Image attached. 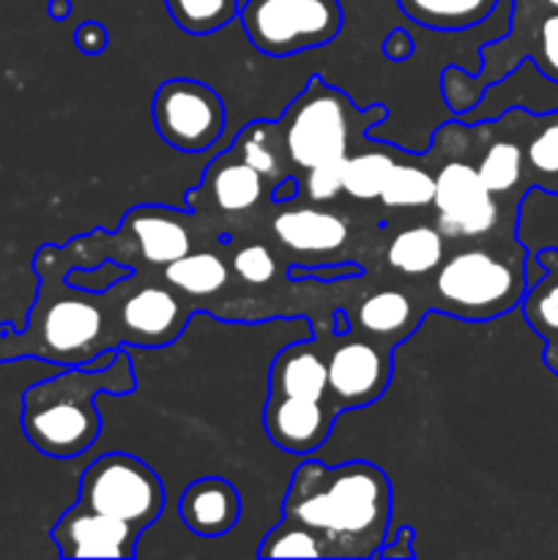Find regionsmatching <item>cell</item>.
<instances>
[{"mask_svg":"<svg viewBox=\"0 0 558 560\" xmlns=\"http://www.w3.org/2000/svg\"><path fill=\"white\" fill-rule=\"evenodd\" d=\"M282 514L321 534L328 558H377L392 520V481L364 459H304L293 470Z\"/></svg>","mask_w":558,"mask_h":560,"instance_id":"1","label":"cell"},{"mask_svg":"<svg viewBox=\"0 0 558 560\" xmlns=\"http://www.w3.org/2000/svg\"><path fill=\"white\" fill-rule=\"evenodd\" d=\"M137 386L135 361L126 348L104 370L60 366L58 375L38 381L22 394L20 424L36 452L53 459H74L102 435V413L96 397H124Z\"/></svg>","mask_w":558,"mask_h":560,"instance_id":"2","label":"cell"},{"mask_svg":"<svg viewBox=\"0 0 558 560\" xmlns=\"http://www.w3.org/2000/svg\"><path fill=\"white\" fill-rule=\"evenodd\" d=\"M388 115L383 104L356 107L339 88L312 77L279 120L282 142L293 167H315L353 153L356 140Z\"/></svg>","mask_w":558,"mask_h":560,"instance_id":"3","label":"cell"},{"mask_svg":"<svg viewBox=\"0 0 558 560\" xmlns=\"http://www.w3.org/2000/svg\"><path fill=\"white\" fill-rule=\"evenodd\" d=\"M438 310L460 320H492L507 315L528 290L525 255H501L487 246H470L443 257L435 271Z\"/></svg>","mask_w":558,"mask_h":560,"instance_id":"4","label":"cell"},{"mask_svg":"<svg viewBox=\"0 0 558 560\" xmlns=\"http://www.w3.org/2000/svg\"><path fill=\"white\" fill-rule=\"evenodd\" d=\"M252 47L271 58L332 44L342 31L339 0H244L239 9Z\"/></svg>","mask_w":558,"mask_h":560,"instance_id":"5","label":"cell"},{"mask_svg":"<svg viewBox=\"0 0 558 560\" xmlns=\"http://www.w3.org/2000/svg\"><path fill=\"white\" fill-rule=\"evenodd\" d=\"M82 506L124 520L142 534L164 509V485L156 470L135 454L109 452L93 459L80 479Z\"/></svg>","mask_w":558,"mask_h":560,"instance_id":"6","label":"cell"},{"mask_svg":"<svg viewBox=\"0 0 558 560\" xmlns=\"http://www.w3.org/2000/svg\"><path fill=\"white\" fill-rule=\"evenodd\" d=\"M153 129L181 153H206L228 126V109L211 85L191 77L162 82L151 102Z\"/></svg>","mask_w":558,"mask_h":560,"instance_id":"7","label":"cell"},{"mask_svg":"<svg viewBox=\"0 0 558 560\" xmlns=\"http://www.w3.org/2000/svg\"><path fill=\"white\" fill-rule=\"evenodd\" d=\"M435 228L446 241H481L501 224V200L481 184L470 162L452 159L435 173Z\"/></svg>","mask_w":558,"mask_h":560,"instance_id":"8","label":"cell"},{"mask_svg":"<svg viewBox=\"0 0 558 560\" xmlns=\"http://www.w3.org/2000/svg\"><path fill=\"white\" fill-rule=\"evenodd\" d=\"M337 345L326 353L328 399L334 408L359 410L377 402L392 381V345L375 337L334 334Z\"/></svg>","mask_w":558,"mask_h":560,"instance_id":"9","label":"cell"},{"mask_svg":"<svg viewBox=\"0 0 558 560\" xmlns=\"http://www.w3.org/2000/svg\"><path fill=\"white\" fill-rule=\"evenodd\" d=\"M137 536L140 530L131 528L124 520L107 517L93 509L82 506L80 501L60 514L53 525V541L60 558H135Z\"/></svg>","mask_w":558,"mask_h":560,"instance_id":"10","label":"cell"},{"mask_svg":"<svg viewBox=\"0 0 558 560\" xmlns=\"http://www.w3.org/2000/svg\"><path fill=\"white\" fill-rule=\"evenodd\" d=\"M337 416L339 410L328 399L317 402L268 392L263 424L274 446L295 457H310L328 441Z\"/></svg>","mask_w":558,"mask_h":560,"instance_id":"11","label":"cell"},{"mask_svg":"<svg viewBox=\"0 0 558 560\" xmlns=\"http://www.w3.org/2000/svg\"><path fill=\"white\" fill-rule=\"evenodd\" d=\"M186 320L189 310L173 290L162 284H146L120 306V326H124L120 342L137 348H162L181 337Z\"/></svg>","mask_w":558,"mask_h":560,"instance_id":"12","label":"cell"},{"mask_svg":"<svg viewBox=\"0 0 558 560\" xmlns=\"http://www.w3.org/2000/svg\"><path fill=\"white\" fill-rule=\"evenodd\" d=\"M181 520L200 539H219L241 520V495L233 481L222 476H202L191 481L178 501Z\"/></svg>","mask_w":558,"mask_h":560,"instance_id":"13","label":"cell"},{"mask_svg":"<svg viewBox=\"0 0 558 560\" xmlns=\"http://www.w3.org/2000/svg\"><path fill=\"white\" fill-rule=\"evenodd\" d=\"M274 238L299 255H334L348 244L350 228L339 213L323 208H290L274 217Z\"/></svg>","mask_w":558,"mask_h":560,"instance_id":"14","label":"cell"},{"mask_svg":"<svg viewBox=\"0 0 558 560\" xmlns=\"http://www.w3.org/2000/svg\"><path fill=\"white\" fill-rule=\"evenodd\" d=\"M124 230H129L131 238L137 241L142 260L151 266H170L178 257L191 252V233L184 219L175 211L162 206H140L126 213Z\"/></svg>","mask_w":558,"mask_h":560,"instance_id":"15","label":"cell"},{"mask_svg":"<svg viewBox=\"0 0 558 560\" xmlns=\"http://www.w3.org/2000/svg\"><path fill=\"white\" fill-rule=\"evenodd\" d=\"M268 392L317 402L328 399L326 353H321L317 342H293L279 350L268 372Z\"/></svg>","mask_w":558,"mask_h":560,"instance_id":"16","label":"cell"},{"mask_svg":"<svg viewBox=\"0 0 558 560\" xmlns=\"http://www.w3.org/2000/svg\"><path fill=\"white\" fill-rule=\"evenodd\" d=\"M202 189L219 213H246L266 195V178L230 148L208 167Z\"/></svg>","mask_w":558,"mask_h":560,"instance_id":"17","label":"cell"},{"mask_svg":"<svg viewBox=\"0 0 558 560\" xmlns=\"http://www.w3.org/2000/svg\"><path fill=\"white\" fill-rule=\"evenodd\" d=\"M542 277L528 284L523 301V315L528 326L545 339V364L558 375V252L547 249L536 255Z\"/></svg>","mask_w":558,"mask_h":560,"instance_id":"18","label":"cell"},{"mask_svg":"<svg viewBox=\"0 0 558 560\" xmlns=\"http://www.w3.org/2000/svg\"><path fill=\"white\" fill-rule=\"evenodd\" d=\"M416 323H419V315L414 312V301L403 290H377V293L367 295L356 306L353 315V326L359 331L388 342L392 348L414 331Z\"/></svg>","mask_w":558,"mask_h":560,"instance_id":"19","label":"cell"},{"mask_svg":"<svg viewBox=\"0 0 558 560\" xmlns=\"http://www.w3.org/2000/svg\"><path fill=\"white\" fill-rule=\"evenodd\" d=\"M443 257H446V238L435 224H416V228L399 230L386 246L388 268L403 277L435 273Z\"/></svg>","mask_w":558,"mask_h":560,"instance_id":"20","label":"cell"},{"mask_svg":"<svg viewBox=\"0 0 558 560\" xmlns=\"http://www.w3.org/2000/svg\"><path fill=\"white\" fill-rule=\"evenodd\" d=\"M410 22L430 31H465L496 11L501 0H397Z\"/></svg>","mask_w":558,"mask_h":560,"instance_id":"21","label":"cell"},{"mask_svg":"<svg viewBox=\"0 0 558 560\" xmlns=\"http://www.w3.org/2000/svg\"><path fill=\"white\" fill-rule=\"evenodd\" d=\"M164 282L189 299H206V295L222 293L230 282V268L217 252H189L170 266L162 268Z\"/></svg>","mask_w":558,"mask_h":560,"instance_id":"22","label":"cell"},{"mask_svg":"<svg viewBox=\"0 0 558 560\" xmlns=\"http://www.w3.org/2000/svg\"><path fill=\"white\" fill-rule=\"evenodd\" d=\"M233 151L239 153L249 167H255L263 178L274 180V184H277L279 178H284V175H290L284 173L290 159L288 151H284L279 120H255V124L244 126L241 135L235 137Z\"/></svg>","mask_w":558,"mask_h":560,"instance_id":"23","label":"cell"},{"mask_svg":"<svg viewBox=\"0 0 558 560\" xmlns=\"http://www.w3.org/2000/svg\"><path fill=\"white\" fill-rule=\"evenodd\" d=\"M476 173L481 184L501 200L518 191L525 184V153L518 140L509 137H492L481 156L476 159Z\"/></svg>","mask_w":558,"mask_h":560,"instance_id":"24","label":"cell"},{"mask_svg":"<svg viewBox=\"0 0 558 560\" xmlns=\"http://www.w3.org/2000/svg\"><path fill=\"white\" fill-rule=\"evenodd\" d=\"M383 142H372V148L364 151H353L345 156L342 162V191L353 200L372 202L381 197L383 184H386L388 173H392L397 159L381 148Z\"/></svg>","mask_w":558,"mask_h":560,"instance_id":"25","label":"cell"},{"mask_svg":"<svg viewBox=\"0 0 558 560\" xmlns=\"http://www.w3.org/2000/svg\"><path fill=\"white\" fill-rule=\"evenodd\" d=\"M435 197V175L421 164L394 162L377 200L386 208H430Z\"/></svg>","mask_w":558,"mask_h":560,"instance_id":"26","label":"cell"},{"mask_svg":"<svg viewBox=\"0 0 558 560\" xmlns=\"http://www.w3.org/2000/svg\"><path fill=\"white\" fill-rule=\"evenodd\" d=\"M175 25L191 36H208L239 20L241 0H164Z\"/></svg>","mask_w":558,"mask_h":560,"instance_id":"27","label":"cell"},{"mask_svg":"<svg viewBox=\"0 0 558 560\" xmlns=\"http://www.w3.org/2000/svg\"><path fill=\"white\" fill-rule=\"evenodd\" d=\"M260 558H328L326 545L321 534H315L306 525L295 523L293 517H284L263 536L257 547Z\"/></svg>","mask_w":558,"mask_h":560,"instance_id":"28","label":"cell"},{"mask_svg":"<svg viewBox=\"0 0 558 560\" xmlns=\"http://www.w3.org/2000/svg\"><path fill=\"white\" fill-rule=\"evenodd\" d=\"M525 173L531 175V184L545 186L558 175V113L545 115L536 120V129L523 145Z\"/></svg>","mask_w":558,"mask_h":560,"instance_id":"29","label":"cell"},{"mask_svg":"<svg viewBox=\"0 0 558 560\" xmlns=\"http://www.w3.org/2000/svg\"><path fill=\"white\" fill-rule=\"evenodd\" d=\"M131 277H135V271H131L129 266L104 260L102 266L88 268V271H82V268H69V271H66V284H71V288L77 290H85V293L104 295L118 282H129Z\"/></svg>","mask_w":558,"mask_h":560,"instance_id":"30","label":"cell"},{"mask_svg":"<svg viewBox=\"0 0 558 560\" xmlns=\"http://www.w3.org/2000/svg\"><path fill=\"white\" fill-rule=\"evenodd\" d=\"M233 271L241 282L263 288V284H268L277 277V260H274V255L268 252V246L249 244L241 246L233 255Z\"/></svg>","mask_w":558,"mask_h":560,"instance_id":"31","label":"cell"},{"mask_svg":"<svg viewBox=\"0 0 558 560\" xmlns=\"http://www.w3.org/2000/svg\"><path fill=\"white\" fill-rule=\"evenodd\" d=\"M531 60L550 82H558V11L539 20L531 44Z\"/></svg>","mask_w":558,"mask_h":560,"instance_id":"32","label":"cell"},{"mask_svg":"<svg viewBox=\"0 0 558 560\" xmlns=\"http://www.w3.org/2000/svg\"><path fill=\"white\" fill-rule=\"evenodd\" d=\"M342 162L345 159H334V162L315 164V167L304 170V195L306 200L323 206L342 195Z\"/></svg>","mask_w":558,"mask_h":560,"instance_id":"33","label":"cell"},{"mask_svg":"<svg viewBox=\"0 0 558 560\" xmlns=\"http://www.w3.org/2000/svg\"><path fill=\"white\" fill-rule=\"evenodd\" d=\"M359 277H364V268L353 266V262H323V266H290L288 268L290 282H301V279L337 282V279H359Z\"/></svg>","mask_w":558,"mask_h":560,"instance_id":"34","label":"cell"},{"mask_svg":"<svg viewBox=\"0 0 558 560\" xmlns=\"http://www.w3.org/2000/svg\"><path fill=\"white\" fill-rule=\"evenodd\" d=\"M74 44H77V49H80V52L98 55V52H104V49H107L109 31L102 25V22L88 20V22H82V25L74 31Z\"/></svg>","mask_w":558,"mask_h":560,"instance_id":"35","label":"cell"},{"mask_svg":"<svg viewBox=\"0 0 558 560\" xmlns=\"http://www.w3.org/2000/svg\"><path fill=\"white\" fill-rule=\"evenodd\" d=\"M414 539H416V530L410 525L399 530H388L386 541L383 547L377 550V558H399V560H414L416 550H414Z\"/></svg>","mask_w":558,"mask_h":560,"instance_id":"36","label":"cell"},{"mask_svg":"<svg viewBox=\"0 0 558 560\" xmlns=\"http://www.w3.org/2000/svg\"><path fill=\"white\" fill-rule=\"evenodd\" d=\"M381 49L392 63H403V60H408L410 55H414L416 44L414 38H410V33H405L403 27H397V31H392L386 38H383Z\"/></svg>","mask_w":558,"mask_h":560,"instance_id":"37","label":"cell"},{"mask_svg":"<svg viewBox=\"0 0 558 560\" xmlns=\"http://www.w3.org/2000/svg\"><path fill=\"white\" fill-rule=\"evenodd\" d=\"M299 195H301V180L295 178V175H284V178H279L271 189V197L277 202H290Z\"/></svg>","mask_w":558,"mask_h":560,"instance_id":"38","label":"cell"},{"mask_svg":"<svg viewBox=\"0 0 558 560\" xmlns=\"http://www.w3.org/2000/svg\"><path fill=\"white\" fill-rule=\"evenodd\" d=\"M47 11H49V16H53L55 22L69 20V14H71V0H49Z\"/></svg>","mask_w":558,"mask_h":560,"instance_id":"39","label":"cell"},{"mask_svg":"<svg viewBox=\"0 0 558 560\" xmlns=\"http://www.w3.org/2000/svg\"><path fill=\"white\" fill-rule=\"evenodd\" d=\"M536 3L545 5L547 11H558V0H536Z\"/></svg>","mask_w":558,"mask_h":560,"instance_id":"40","label":"cell"},{"mask_svg":"<svg viewBox=\"0 0 558 560\" xmlns=\"http://www.w3.org/2000/svg\"><path fill=\"white\" fill-rule=\"evenodd\" d=\"M542 189H547V191H556V195H558V175H556V178H553V180H547V184L542 186Z\"/></svg>","mask_w":558,"mask_h":560,"instance_id":"41","label":"cell"}]
</instances>
